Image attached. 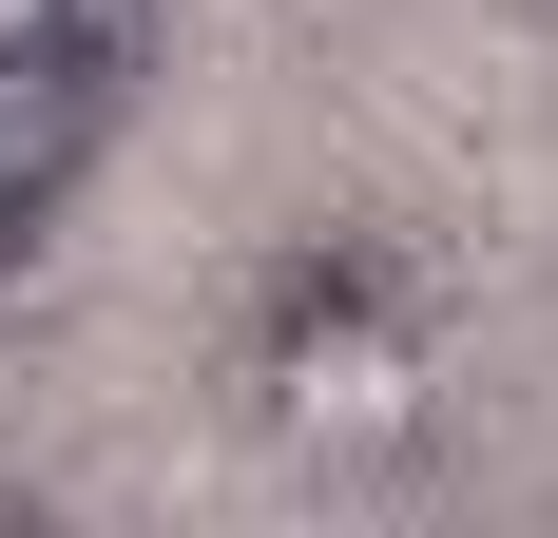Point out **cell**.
I'll return each mask as SVG.
<instances>
[{"mask_svg": "<svg viewBox=\"0 0 558 538\" xmlns=\"http://www.w3.org/2000/svg\"><path fill=\"white\" fill-rule=\"evenodd\" d=\"M97 115H116V39H0V250L77 193V155H97Z\"/></svg>", "mask_w": 558, "mask_h": 538, "instance_id": "7a4b0ae2", "label": "cell"}, {"mask_svg": "<svg viewBox=\"0 0 558 538\" xmlns=\"http://www.w3.org/2000/svg\"><path fill=\"white\" fill-rule=\"evenodd\" d=\"M0 39H58V0H0Z\"/></svg>", "mask_w": 558, "mask_h": 538, "instance_id": "277c9868", "label": "cell"}, {"mask_svg": "<svg viewBox=\"0 0 558 538\" xmlns=\"http://www.w3.org/2000/svg\"><path fill=\"white\" fill-rule=\"evenodd\" d=\"M251 384H270L289 442H347V462H386V442H424V346H404L347 269H308L270 308V346H251Z\"/></svg>", "mask_w": 558, "mask_h": 538, "instance_id": "6da1fadb", "label": "cell"}, {"mask_svg": "<svg viewBox=\"0 0 558 538\" xmlns=\"http://www.w3.org/2000/svg\"><path fill=\"white\" fill-rule=\"evenodd\" d=\"M58 20H77V39H116V58H135V39H155V20H173V0H58Z\"/></svg>", "mask_w": 558, "mask_h": 538, "instance_id": "3957f363", "label": "cell"}]
</instances>
